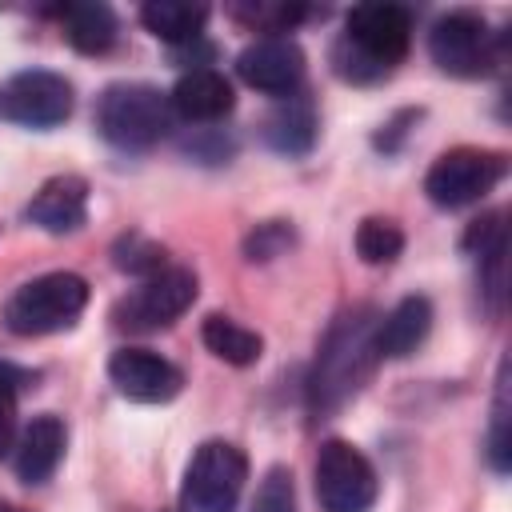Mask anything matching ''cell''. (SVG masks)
Here are the masks:
<instances>
[{
  "mask_svg": "<svg viewBox=\"0 0 512 512\" xmlns=\"http://www.w3.org/2000/svg\"><path fill=\"white\" fill-rule=\"evenodd\" d=\"M64 448H68V428H64V420L52 416V412L32 416V424H28V428L20 432V440H16V456H12L16 476H20L24 484H44V480L56 472Z\"/></svg>",
  "mask_w": 512,
  "mask_h": 512,
  "instance_id": "obj_14",
  "label": "cell"
},
{
  "mask_svg": "<svg viewBox=\"0 0 512 512\" xmlns=\"http://www.w3.org/2000/svg\"><path fill=\"white\" fill-rule=\"evenodd\" d=\"M288 244H292V228H288L284 220H268V224H260V228L244 240V252H248V260H272V256H280Z\"/></svg>",
  "mask_w": 512,
  "mask_h": 512,
  "instance_id": "obj_24",
  "label": "cell"
},
{
  "mask_svg": "<svg viewBox=\"0 0 512 512\" xmlns=\"http://www.w3.org/2000/svg\"><path fill=\"white\" fill-rule=\"evenodd\" d=\"M108 380L116 384L120 396H128L136 404H164L184 384L180 368L172 360L148 352V348H120V352H112Z\"/></svg>",
  "mask_w": 512,
  "mask_h": 512,
  "instance_id": "obj_12",
  "label": "cell"
},
{
  "mask_svg": "<svg viewBox=\"0 0 512 512\" xmlns=\"http://www.w3.org/2000/svg\"><path fill=\"white\" fill-rule=\"evenodd\" d=\"M192 300H196V272L160 268L112 308V320L116 328H128V332H156V328H168L176 316H184Z\"/></svg>",
  "mask_w": 512,
  "mask_h": 512,
  "instance_id": "obj_7",
  "label": "cell"
},
{
  "mask_svg": "<svg viewBox=\"0 0 512 512\" xmlns=\"http://www.w3.org/2000/svg\"><path fill=\"white\" fill-rule=\"evenodd\" d=\"M240 16H248L260 32H288L304 8H288V4H256V8H240Z\"/></svg>",
  "mask_w": 512,
  "mask_h": 512,
  "instance_id": "obj_26",
  "label": "cell"
},
{
  "mask_svg": "<svg viewBox=\"0 0 512 512\" xmlns=\"http://www.w3.org/2000/svg\"><path fill=\"white\" fill-rule=\"evenodd\" d=\"M236 72L248 88L268 96H296L304 80V52L288 36H264L236 56Z\"/></svg>",
  "mask_w": 512,
  "mask_h": 512,
  "instance_id": "obj_11",
  "label": "cell"
},
{
  "mask_svg": "<svg viewBox=\"0 0 512 512\" xmlns=\"http://www.w3.org/2000/svg\"><path fill=\"white\" fill-rule=\"evenodd\" d=\"M88 304V284L76 272H48L20 284L4 304V328L12 336H48L72 328Z\"/></svg>",
  "mask_w": 512,
  "mask_h": 512,
  "instance_id": "obj_4",
  "label": "cell"
},
{
  "mask_svg": "<svg viewBox=\"0 0 512 512\" xmlns=\"http://www.w3.org/2000/svg\"><path fill=\"white\" fill-rule=\"evenodd\" d=\"M60 24H64V40L84 56L108 52L116 44V36H120L116 12L108 4H64Z\"/></svg>",
  "mask_w": 512,
  "mask_h": 512,
  "instance_id": "obj_18",
  "label": "cell"
},
{
  "mask_svg": "<svg viewBox=\"0 0 512 512\" xmlns=\"http://www.w3.org/2000/svg\"><path fill=\"white\" fill-rule=\"evenodd\" d=\"M0 116L24 128H56L72 116V84L44 68L16 72L0 84Z\"/></svg>",
  "mask_w": 512,
  "mask_h": 512,
  "instance_id": "obj_10",
  "label": "cell"
},
{
  "mask_svg": "<svg viewBox=\"0 0 512 512\" xmlns=\"http://www.w3.org/2000/svg\"><path fill=\"white\" fill-rule=\"evenodd\" d=\"M16 384H20V372L0 364V456L12 448V436H16Z\"/></svg>",
  "mask_w": 512,
  "mask_h": 512,
  "instance_id": "obj_25",
  "label": "cell"
},
{
  "mask_svg": "<svg viewBox=\"0 0 512 512\" xmlns=\"http://www.w3.org/2000/svg\"><path fill=\"white\" fill-rule=\"evenodd\" d=\"M200 336H204V344H208L212 356H220L224 364H236V368L256 364L260 352H264V340L252 328H244V324H236L232 316H220V312H212L204 320Z\"/></svg>",
  "mask_w": 512,
  "mask_h": 512,
  "instance_id": "obj_20",
  "label": "cell"
},
{
  "mask_svg": "<svg viewBox=\"0 0 512 512\" xmlns=\"http://www.w3.org/2000/svg\"><path fill=\"white\" fill-rule=\"evenodd\" d=\"M0 512H24V508H16V504H8V500H0Z\"/></svg>",
  "mask_w": 512,
  "mask_h": 512,
  "instance_id": "obj_28",
  "label": "cell"
},
{
  "mask_svg": "<svg viewBox=\"0 0 512 512\" xmlns=\"http://www.w3.org/2000/svg\"><path fill=\"white\" fill-rule=\"evenodd\" d=\"M252 512H296V484H292L288 468H280V464L268 468V476L256 488Z\"/></svg>",
  "mask_w": 512,
  "mask_h": 512,
  "instance_id": "obj_23",
  "label": "cell"
},
{
  "mask_svg": "<svg viewBox=\"0 0 512 512\" xmlns=\"http://www.w3.org/2000/svg\"><path fill=\"white\" fill-rule=\"evenodd\" d=\"M248 480V456L228 440H204L180 484V512H232Z\"/></svg>",
  "mask_w": 512,
  "mask_h": 512,
  "instance_id": "obj_5",
  "label": "cell"
},
{
  "mask_svg": "<svg viewBox=\"0 0 512 512\" xmlns=\"http://www.w3.org/2000/svg\"><path fill=\"white\" fill-rule=\"evenodd\" d=\"M96 128L108 144L140 152L152 148L168 136L172 128V104L160 88L140 84V80H124V84H108L96 100Z\"/></svg>",
  "mask_w": 512,
  "mask_h": 512,
  "instance_id": "obj_3",
  "label": "cell"
},
{
  "mask_svg": "<svg viewBox=\"0 0 512 512\" xmlns=\"http://www.w3.org/2000/svg\"><path fill=\"white\" fill-rule=\"evenodd\" d=\"M168 104H172L176 116L208 124V120H220V116L232 112V84L216 68L200 64V68H188L176 80V88L168 92Z\"/></svg>",
  "mask_w": 512,
  "mask_h": 512,
  "instance_id": "obj_15",
  "label": "cell"
},
{
  "mask_svg": "<svg viewBox=\"0 0 512 512\" xmlns=\"http://www.w3.org/2000/svg\"><path fill=\"white\" fill-rule=\"evenodd\" d=\"M508 172V160L500 152L488 148H452L444 152L428 176H424V192L432 204L440 208H464L476 204L484 192H492Z\"/></svg>",
  "mask_w": 512,
  "mask_h": 512,
  "instance_id": "obj_6",
  "label": "cell"
},
{
  "mask_svg": "<svg viewBox=\"0 0 512 512\" xmlns=\"http://www.w3.org/2000/svg\"><path fill=\"white\" fill-rule=\"evenodd\" d=\"M376 320L380 316L372 308H352L324 336L320 356H316V372H312V384H308V396H312V412L316 416L320 412H336L368 380L372 364L380 360L376 348H372Z\"/></svg>",
  "mask_w": 512,
  "mask_h": 512,
  "instance_id": "obj_2",
  "label": "cell"
},
{
  "mask_svg": "<svg viewBox=\"0 0 512 512\" xmlns=\"http://www.w3.org/2000/svg\"><path fill=\"white\" fill-rule=\"evenodd\" d=\"M24 220L52 232V236H64V232H76L84 220H88V180L84 176H52L24 208Z\"/></svg>",
  "mask_w": 512,
  "mask_h": 512,
  "instance_id": "obj_13",
  "label": "cell"
},
{
  "mask_svg": "<svg viewBox=\"0 0 512 512\" xmlns=\"http://www.w3.org/2000/svg\"><path fill=\"white\" fill-rule=\"evenodd\" d=\"M428 52H432L440 72L460 76V80L484 76L496 64L492 32H488L484 16H476V12H448V16H440L432 24V32H428Z\"/></svg>",
  "mask_w": 512,
  "mask_h": 512,
  "instance_id": "obj_9",
  "label": "cell"
},
{
  "mask_svg": "<svg viewBox=\"0 0 512 512\" xmlns=\"http://www.w3.org/2000/svg\"><path fill=\"white\" fill-rule=\"evenodd\" d=\"M140 20L156 40H164L172 48H188L192 40H200L208 8L204 4H184V0H152V4L140 8Z\"/></svg>",
  "mask_w": 512,
  "mask_h": 512,
  "instance_id": "obj_19",
  "label": "cell"
},
{
  "mask_svg": "<svg viewBox=\"0 0 512 512\" xmlns=\"http://www.w3.org/2000/svg\"><path fill=\"white\" fill-rule=\"evenodd\" d=\"M356 252L364 264H392L400 252H404V232L396 220H384V216H368L360 228H356Z\"/></svg>",
  "mask_w": 512,
  "mask_h": 512,
  "instance_id": "obj_21",
  "label": "cell"
},
{
  "mask_svg": "<svg viewBox=\"0 0 512 512\" xmlns=\"http://www.w3.org/2000/svg\"><path fill=\"white\" fill-rule=\"evenodd\" d=\"M412 16L400 4H356L344 20V36L332 44L336 76L352 84L384 80L408 52Z\"/></svg>",
  "mask_w": 512,
  "mask_h": 512,
  "instance_id": "obj_1",
  "label": "cell"
},
{
  "mask_svg": "<svg viewBox=\"0 0 512 512\" xmlns=\"http://www.w3.org/2000/svg\"><path fill=\"white\" fill-rule=\"evenodd\" d=\"M264 144L280 156H304L316 144V108L304 96H284L264 116Z\"/></svg>",
  "mask_w": 512,
  "mask_h": 512,
  "instance_id": "obj_17",
  "label": "cell"
},
{
  "mask_svg": "<svg viewBox=\"0 0 512 512\" xmlns=\"http://www.w3.org/2000/svg\"><path fill=\"white\" fill-rule=\"evenodd\" d=\"M376 472L348 440H324L316 456V500L324 512H368L376 504Z\"/></svg>",
  "mask_w": 512,
  "mask_h": 512,
  "instance_id": "obj_8",
  "label": "cell"
},
{
  "mask_svg": "<svg viewBox=\"0 0 512 512\" xmlns=\"http://www.w3.org/2000/svg\"><path fill=\"white\" fill-rule=\"evenodd\" d=\"M112 256H116V268L120 272H132V276H156L160 268H168L164 260H168V252L156 244V240H148V236H140V232H128V236H120L116 240V248H112Z\"/></svg>",
  "mask_w": 512,
  "mask_h": 512,
  "instance_id": "obj_22",
  "label": "cell"
},
{
  "mask_svg": "<svg viewBox=\"0 0 512 512\" xmlns=\"http://www.w3.org/2000/svg\"><path fill=\"white\" fill-rule=\"evenodd\" d=\"M428 328H432V304L424 296H404L388 316L376 320L372 348H376V356H392V360L412 356L424 344Z\"/></svg>",
  "mask_w": 512,
  "mask_h": 512,
  "instance_id": "obj_16",
  "label": "cell"
},
{
  "mask_svg": "<svg viewBox=\"0 0 512 512\" xmlns=\"http://www.w3.org/2000/svg\"><path fill=\"white\" fill-rule=\"evenodd\" d=\"M508 404H504V384H500V400H496V412H492V444H488V456H492V468L496 472H508Z\"/></svg>",
  "mask_w": 512,
  "mask_h": 512,
  "instance_id": "obj_27",
  "label": "cell"
}]
</instances>
